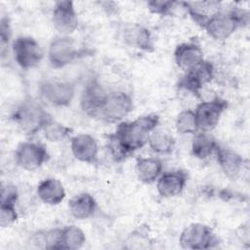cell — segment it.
<instances>
[{
  "mask_svg": "<svg viewBox=\"0 0 250 250\" xmlns=\"http://www.w3.org/2000/svg\"><path fill=\"white\" fill-rule=\"evenodd\" d=\"M15 156L17 164L25 171H35L49 159L46 146L42 143L34 141L20 143Z\"/></svg>",
  "mask_w": 250,
  "mask_h": 250,
  "instance_id": "cell-7",
  "label": "cell"
},
{
  "mask_svg": "<svg viewBox=\"0 0 250 250\" xmlns=\"http://www.w3.org/2000/svg\"><path fill=\"white\" fill-rule=\"evenodd\" d=\"M41 98L53 106H67L75 95V86L69 81L48 79L39 86Z\"/></svg>",
  "mask_w": 250,
  "mask_h": 250,
  "instance_id": "cell-6",
  "label": "cell"
},
{
  "mask_svg": "<svg viewBox=\"0 0 250 250\" xmlns=\"http://www.w3.org/2000/svg\"><path fill=\"white\" fill-rule=\"evenodd\" d=\"M78 57V50L74 40L70 36L59 35L55 37L48 50V60L53 68H62Z\"/></svg>",
  "mask_w": 250,
  "mask_h": 250,
  "instance_id": "cell-12",
  "label": "cell"
},
{
  "mask_svg": "<svg viewBox=\"0 0 250 250\" xmlns=\"http://www.w3.org/2000/svg\"><path fill=\"white\" fill-rule=\"evenodd\" d=\"M160 117L156 113L139 116L133 121H121L110 134L129 157L148 143L150 133L159 125Z\"/></svg>",
  "mask_w": 250,
  "mask_h": 250,
  "instance_id": "cell-1",
  "label": "cell"
},
{
  "mask_svg": "<svg viewBox=\"0 0 250 250\" xmlns=\"http://www.w3.org/2000/svg\"><path fill=\"white\" fill-rule=\"evenodd\" d=\"M219 144L209 132L194 134L191 142V154L197 159H206L215 153Z\"/></svg>",
  "mask_w": 250,
  "mask_h": 250,
  "instance_id": "cell-23",
  "label": "cell"
},
{
  "mask_svg": "<svg viewBox=\"0 0 250 250\" xmlns=\"http://www.w3.org/2000/svg\"><path fill=\"white\" fill-rule=\"evenodd\" d=\"M214 75L215 68L213 63L204 60L198 65L185 72L178 82V88L199 97L202 87L210 83Z\"/></svg>",
  "mask_w": 250,
  "mask_h": 250,
  "instance_id": "cell-8",
  "label": "cell"
},
{
  "mask_svg": "<svg viewBox=\"0 0 250 250\" xmlns=\"http://www.w3.org/2000/svg\"><path fill=\"white\" fill-rule=\"evenodd\" d=\"M249 22V12L242 8L220 11L204 25L206 33L214 40L223 41L230 37L237 28L245 27Z\"/></svg>",
  "mask_w": 250,
  "mask_h": 250,
  "instance_id": "cell-2",
  "label": "cell"
},
{
  "mask_svg": "<svg viewBox=\"0 0 250 250\" xmlns=\"http://www.w3.org/2000/svg\"><path fill=\"white\" fill-rule=\"evenodd\" d=\"M175 126H176L177 132L182 135H188V134L194 135L199 131L195 113L191 109L182 110L177 115Z\"/></svg>",
  "mask_w": 250,
  "mask_h": 250,
  "instance_id": "cell-27",
  "label": "cell"
},
{
  "mask_svg": "<svg viewBox=\"0 0 250 250\" xmlns=\"http://www.w3.org/2000/svg\"><path fill=\"white\" fill-rule=\"evenodd\" d=\"M52 118L50 113L34 100L24 101L12 114V119L16 125L28 136L42 131Z\"/></svg>",
  "mask_w": 250,
  "mask_h": 250,
  "instance_id": "cell-3",
  "label": "cell"
},
{
  "mask_svg": "<svg viewBox=\"0 0 250 250\" xmlns=\"http://www.w3.org/2000/svg\"><path fill=\"white\" fill-rule=\"evenodd\" d=\"M86 242L84 231L75 225H69L62 229V249L76 250L81 248Z\"/></svg>",
  "mask_w": 250,
  "mask_h": 250,
  "instance_id": "cell-25",
  "label": "cell"
},
{
  "mask_svg": "<svg viewBox=\"0 0 250 250\" xmlns=\"http://www.w3.org/2000/svg\"><path fill=\"white\" fill-rule=\"evenodd\" d=\"M133 108V99L128 93L113 91L108 93L101 117L108 123H119L130 114Z\"/></svg>",
  "mask_w": 250,
  "mask_h": 250,
  "instance_id": "cell-10",
  "label": "cell"
},
{
  "mask_svg": "<svg viewBox=\"0 0 250 250\" xmlns=\"http://www.w3.org/2000/svg\"><path fill=\"white\" fill-rule=\"evenodd\" d=\"M228 105V102L219 97L199 103L194 110L199 131L209 133L213 131Z\"/></svg>",
  "mask_w": 250,
  "mask_h": 250,
  "instance_id": "cell-9",
  "label": "cell"
},
{
  "mask_svg": "<svg viewBox=\"0 0 250 250\" xmlns=\"http://www.w3.org/2000/svg\"><path fill=\"white\" fill-rule=\"evenodd\" d=\"M147 145L157 154H169L175 148L176 139L168 130L156 128L150 133Z\"/></svg>",
  "mask_w": 250,
  "mask_h": 250,
  "instance_id": "cell-24",
  "label": "cell"
},
{
  "mask_svg": "<svg viewBox=\"0 0 250 250\" xmlns=\"http://www.w3.org/2000/svg\"><path fill=\"white\" fill-rule=\"evenodd\" d=\"M178 4L177 1H165V0H151L146 2L148 11L151 14L159 16H168L173 13V10Z\"/></svg>",
  "mask_w": 250,
  "mask_h": 250,
  "instance_id": "cell-29",
  "label": "cell"
},
{
  "mask_svg": "<svg viewBox=\"0 0 250 250\" xmlns=\"http://www.w3.org/2000/svg\"><path fill=\"white\" fill-rule=\"evenodd\" d=\"M107 96L108 93L104 87L97 79L92 78L85 85L81 94L80 106L82 111L93 118L101 117Z\"/></svg>",
  "mask_w": 250,
  "mask_h": 250,
  "instance_id": "cell-11",
  "label": "cell"
},
{
  "mask_svg": "<svg viewBox=\"0 0 250 250\" xmlns=\"http://www.w3.org/2000/svg\"><path fill=\"white\" fill-rule=\"evenodd\" d=\"M182 6L186 9L191 20L201 27H204L212 17L222 11V3L214 0L185 1L182 2Z\"/></svg>",
  "mask_w": 250,
  "mask_h": 250,
  "instance_id": "cell-17",
  "label": "cell"
},
{
  "mask_svg": "<svg viewBox=\"0 0 250 250\" xmlns=\"http://www.w3.org/2000/svg\"><path fill=\"white\" fill-rule=\"evenodd\" d=\"M70 150L80 162L94 164L98 160L99 146L97 140L90 134H78L70 139Z\"/></svg>",
  "mask_w": 250,
  "mask_h": 250,
  "instance_id": "cell-14",
  "label": "cell"
},
{
  "mask_svg": "<svg viewBox=\"0 0 250 250\" xmlns=\"http://www.w3.org/2000/svg\"><path fill=\"white\" fill-rule=\"evenodd\" d=\"M97 201L88 192H81L73 196L68 202V209L71 216L77 220L91 218L97 210Z\"/></svg>",
  "mask_w": 250,
  "mask_h": 250,
  "instance_id": "cell-22",
  "label": "cell"
},
{
  "mask_svg": "<svg viewBox=\"0 0 250 250\" xmlns=\"http://www.w3.org/2000/svg\"><path fill=\"white\" fill-rule=\"evenodd\" d=\"M174 60L177 66L186 72L204 61V53L197 42H184L176 46Z\"/></svg>",
  "mask_w": 250,
  "mask_h": 250,
  "instance_id": "cell-15",
  "label": "cell"
},
{
  "mask_svg": "<svg viewBox=\"0 0 250 250\" xmlns=\"http://www.w3.org/2000/svg\"><path fill=\"white\" fill-rule=\"evenodd\" d=\"M125 42L139 50L151 53L154 51V41L148 28L144 25L133 23L125 27L123 31Z\"/></svg>",
  "mask_w": 250,
  "mask_h": 250,
  "instance_id": "cell-19",
  "label": "cell"
},
{
  "mask_svg": "<svg viewBox=\"0 0 250 250\" xmlns=\"http://www.w3.org/2000/svg\"><path fill=\"white\" fill-rule=\"evenodd\" d=\"M43 133L45 138L51 143H59L64 140L71 132V129L53 118L44 126Z\"/></svg>",
  "mask_w": 250,
  "mask_h": 250,
  "instance_id": "cell-28",
  "label": "cell"
},
{
  "mask_svg": "<svg viewBox=\"0 0 250 250\" xmlns=\"http://www.w3.org/2000/svg\"><path fill=\"white\" fill-rule=\"evenodd\" d=\"M30 244L31 248L35 249H47V243H46V235L45 231H36L33 233L30 237V240L28 242Z\"/></svg>",
  "mask_w": 250,
  "mask_h": 250,
  "instance_id": "cell-34",
  "label": "cell"
},
{
  "mask_svg": "<svg viewBox=\"0 0 250 250\" xmlns=\"http://www.w3.org/2000/svg\"><path fill=\"white\" fill-rule=\"evenodd\" d=\"M0 37H1V45H7L10 42L12 37V28L10 20L7 17H2L0 21Z\"/></svg>",
  "mask_w": 250,
  "mask_h": 250,
  "instance_id": "cell-33",
  "label": "cell"
},
{
  "mask_svg": "<svg viewBox=\"0 0 250 250\" xmlns=\"http://www.w3.org/2000/svg\"><path fill=\"white\" fill-rule=\"evenodd\" d=\"M136 173L140 182L146 185H151L163 173V161L156 156L137 157Z\"/></svg>",
  "mask_w": 250,
  "mask_h": 250,
  "instance_id": "cell-20",
  "label": "cell"
},
{
  "mask_svg": "<svg viewBox=\"0 0 250 250\" xmlns=\"http://www.w3.org/2000/svg\"><path fill=\"white\" fill-rule=\"evenodd\" d=\"M52 23L62 36H69L78 27V16L72 1H58L52 12Z\"/></svg>",
  "mask_w": 250,
  "mask_h": 250,
  "instance_id": "cell-13",
  "label": "cell"
},
{
  "mask_svg": "<svg viewBox=\"0 0 250 250\" xmlns=\"http://www.w3.org/2000/svg\"><path fill=\"white\" fill-rule=\"evenodd\" d=\"M188 182V174L183 170H174L162 173L156 181L158 193L165 198L180 195Z\"/></svg>",
  "mask_w": 250,
  "mask_h": 250,
  "instance_id": "cell-16",
  "label": "cell"
},
{
  "mask_svg": "<svg viewBox=\"0 0 250 250\" xmlns=\"http://www.w3.org/2000/svg\"><path fill=\"white\" fill-rule=\"evenodd\" d=\"M215 154L218 164L226 177L232 181L236 180L244 164L243 157L231 148L223 147L220 145L216 148Z\"/></svg>",
  "mask_w": 250,
  "mask_h": 250,
  "instance_id": "cell-18",
  "label": "cell"
},
{
  "mask_svg": "<svg viewBox=\"0 0 250 250\" xmlns=\"http://www.w3.org/2000/svg\"><path fill=\"white\" fill-rule=\"evenodd\" d=\"M12 53L18 65L24 70L38 66L44 57L40 44L30 36L17 37L12 44Z\"/></svg>",
  "mask_w": 250,
  "mask_h": 250,
  "instance_id": "cell-5",
  "label": "cell"
},
{
  "mask_svg": "<svg viewBox=\"0 0 250 250\" xmlns=\"http://www.w3.org/2000/svg\"><path fill=\"white\" fill-rule=\"evenodd\" d=\"M19 198V191L15 185L6 184L2 185L1 188V201L0 203H9V204H17Z\"/></svg>",
  "mask_w": 250,
  "mask_h": 250,
  "instance_id": "cell-31",
  "label": "cell"
},
{
  "mask_svg": "<svg viewBox=\"0 0 250 250\" xmlns=\"http://www.w3.org/2000/svg\"><path fill=\"white\" fill-rule=\"evenodd\" d=\"M219 239L213 229L202 223H191L180 234L179 244L183 249L203 250L215 247Z\"/></svg>",
  "mask_w": 250,
  "mask_h": 250,
  "instance_id": "cell-4",
  "label": "cell"
},
{
  "mask_svg": "<svg viewBox=\"0 0 250 250\" xmlns=\"http://www.w3.org/2000/svg\"><path fill=\"white\" fill-rule=\"evenodd\" d=\"M47 249H62V229L56 228L45 231Z\"/></svg>",
  "mask_w": 250,
  "mask_h": 250,
  "instance_id": "cell-32",
  "label": "cell"
},
{
  "mask_svg": "<svg viewBox=\"0 0 250 250\" xmlns=\"http://www.w3.org/2000/svg\"><path fill=\"white\" fill-rule=\"evenodd\" d=\"M152 239L144 229L131 231L123 241V248L129 250H146L152 248Z\"/></svg>",
  "mask_w": 250,
  "mask_h": 250,
  "instance_id": "cell-26",
  "label": "cell"
},
{
  "mask_svg": "<svg viewBox=\"0 0 250 250\" xmlns=\"http://www.w3.org/2000/svg\"><path fill=\"white\" fill-rule=\"evenodd\" d=\"M18 220V212L16 204L2 203L0 207V226L1 228H8Z\"/></svg>",
  "mask_w": 250,
  "mask_h": 250,
  "instance_id": "cell-30",
  "label": "cell"
},
{
  "mask_svg": "<svg viewBox=\"0 0 250 250\" xmlns=\"http://www.w3.org/2000/svg\"><path fill=\"white\" fill-rule=\"evenodd\" d=\"M39 199L48 205H59L65 197L63 185L55 178H46L41 181L36 188Z\"/></svg>",
  "mask_w": 250,
  "mask_h": 250,
  "instance_id": "cell-21",
  "label": "cell"
}]
</instances>
